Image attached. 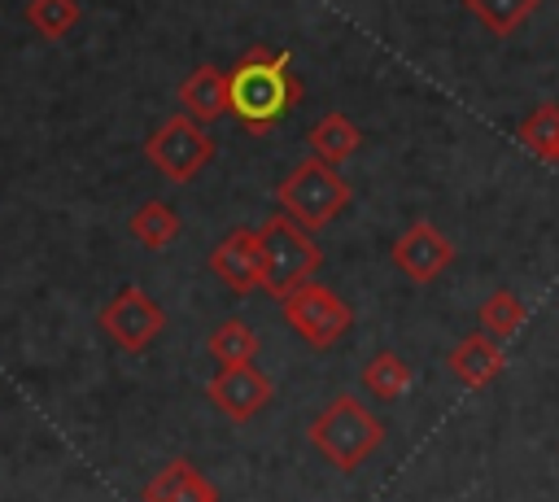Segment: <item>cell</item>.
Masks as SVG:
<instances>
[{
  "label": "cell",
  "mask_w": 559,
  "mask_h": 502,
  "mask_svg": "<svg viewBox=\"0 0 559 502\" xmlns=\"http://www.w3.org/2000/svg\"><path fill=\"white\" fill-rule=\"evenodd\" d=\"M445 367H450V375H454L463 389H485V384H493V380L502 375L507 354H502V345H498L489 332H472V336H463L459 345H450Z\"/></svg>",
  "instance_id": "8fae6325"
},
{
  "label": "cell",
  "mask_w": 559,
  "mask_h": 502,
  "mask_svg": "<svg viewBox=\"0 0 559 502\" xmlns=\"http://www.w3.org/2000/svg\"><path fill=\"white\" fill-rule=\"evenodd\" d=\"M280 306H284V323H288L310 349H328V345H336V340L349 332V323H354L349 301L336 297L332 288L314 284V279H306L301 288H293Z\"/></svg>",
  "instance_id": "8992f818"
},
{
  "label": "cell",
  "mask_w": 559,
  "mask_h": 502,
  "mask_svg": "<svg viewBox=\"0 0 559 502\" xmlns=\"http://www.w3.org/2000/svg\"><path fill=\"white\" fill-rule=\"evenodd\" d=\"M542 0H463V9L489 31V35H515Z\"/></svg>",
  "instance_id": "d6986e66"
},
{
  "label": "cell",
  "mask_w": 559,
  "mask_h": 502,
  "mask_svg": "<svg viewBox=\"0 0 559 502\" xmlns=\"http://www.w3.org/2000/svg\"><path fill=\"white\" fill-rule=\"evenodd\" d=\"M389 262H393L411 284H432L437 275L450 271V262H454V240H450L437 223L419 218V223H411V227L393 240Z\"/></svg>",
  "instance_id": "9c48e42d"
},
{
  "label": "cell",
  "mask_w": 559,
  "mask_h": 502,
  "mask_svg": "<svg viewBox=\"0 0 559 502\" xmlns=\"http://www.w3.org/2000/svg\"><path fill=\"white\" fill-rule=\"evenodd\" d=\"M480 332H489L493 340H511L520 327H524V301L511 292V288H493L485 301H480Z\"/></svg>",
  "instance_id": "ffe728a7"
},
{
  "label": "cell",
  "mask_w": 559,
  "mask_h": 502,
  "mask_svg": "<svg viewBox=\"0 0 559 502\" xmlns=\"http://www.w3.org/2000/svg\"><path fill=\"white\" fill-rule=\"evenodd\" d=\"M306 144H310V153H314V157H323V162L341 166L345 157H354V153H358L362 131L354 127V118H345L341 109H332V113H323V118L306 131Z\"/></svg>",
  "instance_id": "5bb4252c"
},
{
  "label": "cell",
  "mask_w": 559,
  "mask_h": 502,
  "mask_svg": "<svg viewBox=\"0 0 559 502\" xmlns=\"http://www.w3.org/2000/svg\"><path fill=\"white\" fill-rule=\"evenodd\" d=\"M179 105L183 113H192L197 122H218L223 113H231V83L223 65H197L183 83H179Z\"/></svg>",
  "instance_id": "4fadbf2b"
},
{
  "label": "cell",
  "mask_w": 559,
  "mask_h": 502,
  "mask_svg": "<svg viewBox=\"0 0 559 502\" xmlns=\"http://www.w3.org/2000/svg\"><path fill=\"white\" fill-rule=\"evenodd\" d=\"M231 113L253 131H271L297 100H301V79L288 65V52H271V48H249L231 70Z\"/></svg>",
  "instance_id": "6da1fadb"
},
{
  "label": "cell",
  "mask_w": 559,
  "mask_h": 502,
  "mask_svg": "<svg viewBox=\"0 0 559 502\" xmlns=\"http://www.w3.org/2000/svg\"><path fill=\"white\" fill-rule=\"evenodd\" d=\"M179 214L166 205V201H144L131 218H127V231L144 244V249H166V244H175L179 240Z\"/></svg>",
  "instance_id": "9a60e30c"
},
{
  "label": "cell",
  "mask_w": 559,
  "mask_h": 502,
  "mask_svg": "<svg viewBox=\"0 0 559 502\" xmlns=\"http://www.w3.org/2000/svg\"><path fill=\"white\" fill-rule=\"evenodd\" d=\"M258 236H262V292H271L275 301H284L293 288H301V284L319 271L323 249H319V244L310 240V231H306L297 218H288L284 210L271 214V218L258 227Z\"/></svg>",
  "instance_id": "277c9868"
},
{
  "label": "cell",
  "mask_w": 559,
  "mask_h": 502,
  "mask_svg": "<svg viewBox=\"0 0 559 502\" xmlns=\"http://www.w3.org/2000/svg\"><path fill=\"white\" fill-rule=\"evenodd\" d=\"M358 380L367 384L371 397H380V402H397V397L411 389V367H406L393 349H380V354H371V358L362 362V375H358Z\"/></svg>",
  "instance_id": "2e32d148"
},
{
  "label": "cell",
  "mask_w": 559,
  "mask_h": 502,
  "mask_svg": "<svg viewBox=\"0 0 559 502\" xmlns=\"http://www.w3.org/2000/svg\"><path fill=\"white\" fill-rule=\"evenodd\" d=\"M205 349H210V358L218 367H236V362H253L258 358V336H253V327L245 319H227V323H218L210 332Z\"/></svg>",
  "instance_id": "ac0fdd59"
},
{
  "label": "cell",
  "mask_w": 559,
  "mask_h": 502,
  "mask_svg": "<svg viewBox=\"0 0 559 502\" xmlns=\"http://www.w3.org/2000/svg\"><path fill=\"white\" fill-rule=\"evenodd\" d=\"M144 162L170 183H192L214 162V135L205 131V122L179 109L144 135Z\"/></svg>",
  "instance_id": "5b68a950"
},
{
  "label": "cell",
  "mask_w": 559,
  "mask_h": 502,
  "mask_svg": "<svg viewBox=\"0 0 559 502\" xmlns=\"http://www.w3.org/2000/svg\"><path fill=\"white\" fill-rule=\"evenodd\" d=\"M210 271L218 284L236 297L262 288V236L253 227H231L214 249H210Z\"/></svg>",
  "instance_id": "30bf717a"
},
{
  "label": "cell",
  "mask_w": 559,
  "mask_h": 502,
  "mask_svg": "<svg viewBox=\"0 0 559 502\" xmlns=\"http://www.w3.org/2000/svg\"><path fill=\"white\" fill-rule=\"evenodd\" d=\"M140 502H218V485L188 458H170L140 493Z\"/></svg>",
  "instance_id": "7c38bea8"
},
{
  "label": "cell",
  "mask_w": 559,
  "mask_h": 502,
  "mask_svg": "<svg viewBox=\"0 0 559 502\" xmlns=\"http://www.w3.org/2000/svg\"><path fill=\"white\" fill-rule=\"evenodd\" d=\"M275 201L306 231H319V227H328L332 218L345 214V205L354 201V188L345 183V175L332 162L310 153L297 166H288V175L275 183Z\"/></svg>",
  "instance_id": "3957f363"
},
{
  "label": "cell",
  "mask_w": 559,
  "mask_h": 502,
  "mask_svg": "<svg viewBox=\"0 0 559 502\" xmlns=\"http://www.w3.org/2000/svg\"><path fill=\"white\" fill-rule=\"evenodd\" d=\"M205 397L218 415H227L231 423H249L253 415H262V406L275 397V384L262 367L253 362H236V367H218L214 380H205Z\"/></svg>",
  "instance_id": "ba28073f"
},
{
  "label": "cell",
  "mask_w": 559,
  "mask_h": 502,
  "mask_svg": "<svg viewBox=\"0 0 559 502\" xmlns=\"http://www.w3.org/2000/svg\"><path fill=\"white\" fill-rule=\"evenodd\" d=\"M310 445L336 467V471H358L380 445H384V423L367 410V402H358L354 393L332 397L306 428Z\"/></svg>",
  "instance_id": "7a4b0ae2"
},
{
  "label": "cell",
  "mask_w": 559,
  "mask_h": 502,
  "mask_svg": "<svg viewBox=\"0 0 559 502\" xmlns=\"http://www.w3.org/2000/svg\"><path fill=\"white\" fill-rule=\"evenodd\" d=\"M515 140L528 153H537L542 162L559 166V105H537L533 113H524L515 127Z\"/></svg>",
  "instance_id": "e0dca14e"
},
{
  "label": "cell",
  "mask_w": 559,
  "mask_h": 502,
  "mask_svg": "<svg viewBox=\"0 0 559 502\" xmlns=\"http://www.w3.org/2000/svg\"><path fill=\"white\" fill-rule=\"evenodd\" d=\"M26 22L44 35V39H66L70 31H74V22H79V0H26Z\"/></svg>",
  "instance_id": "44dd1931"
},
{
  "label": "cell",
  "mask_w": 559,
  "mask_h": 502,
  "mask_svg": "<svg viewBox=\"0 0 559 502\" xmlns=\"http://www.w3.org/2000/svg\"><path fill=\"white\" fill-rule=\"evenodd\" d=\"M96 323H100V332L114 345H122L127 354H140V349H148L162 336L166 314H162V306L140 284H127L118 297L105 301V310L96 314Z\"/></svg>",
  "instance_id": "52a82bcc"
}]
</instances>
